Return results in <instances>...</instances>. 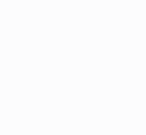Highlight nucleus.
Instances as JSON below:
<instances>
[]
</instances>
